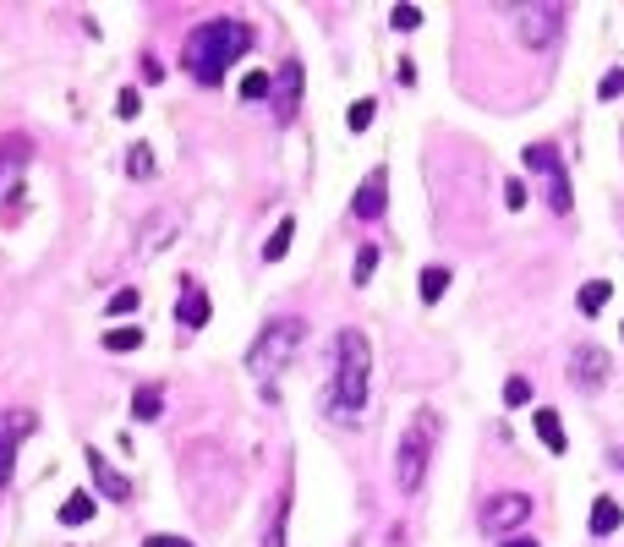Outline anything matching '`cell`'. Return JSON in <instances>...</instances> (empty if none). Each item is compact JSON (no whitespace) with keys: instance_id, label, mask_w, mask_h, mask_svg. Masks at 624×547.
I'll list each match as a JSON object with an SVG mask.
<instances>
[{"instance_id":"obj_1","label":"cell","mask_w":624,"mask_h":547,"mask_svg":"<svg viewBox=\"0 0 624 547\" xmlns=\"http://www.w3.org/2000/svg\"><path fill=\"white\" fill-rule=\"evenodd\" d=\"M247 49H252V22H241V16H214V22H197V27L186 33L181 60H186V71H192L203 88H219L225 71H230Z\"/></svg>"},{"instance_id":"obj_2","label":"cell","mask_w":624,"mask_h":547,"mask_svg":"<svg viewBox=\"0 0 624 547\" xmlns=\"http://www.w3.org/2000/svg\"><path fill=\"white\" fill-rule=\"evenodd\" d=\"M367 389H373V345L362 329H340L334 334V384H329V411L340 422H356L367 411Z\"/></svg>"},{"instance_id":"obj_3","label":"cell","mask_w":624,"mask_h":547,"mask_svg":"<svg viewBox=\"0 0 624 547\" xmlns=\"http://www.w3.org/2000/svg\"><path fill=\"white\" fill-rule=\"evenodd\" d=\"M439 433H444L439 411H417V416H411V427L400 433V449H395V482H400V493H406V499H411V493H422V482H428V460H433Z\"/></svg>"},{"instance_id":"obj_4","label":"cell","mask_w":624,"mask_h":547,"mask_svg":"<svg viewBox=\"0 0 624 547\" xmlns=\"http://www.w3.org/2000/svg\"><path fill=\"white\" fill-rule=\"evenodd\" d=\"M301 340H307V323H301V318H274V323H263V334H258L252 351H247V373L274 378L280 367H291V356L301 351Z\"/></svg>"},{"instance_id":"obj_5","label":"cell","mask_w":624,"mask_h":547,"mask_svg":"<svg viewBox=\"0 0 624 547\" xmlns=\"http://www.w3.org/2000/svg\"><path fill=\"white\" fill-rule=\"evenodd\" d=\"M510 22H515V38H521L526 49H554L559 33H565V5L521 0V5H510Z\"/></svg>"},{"instance_id":"obj_6","label":"cell","mask_w":624,"mask_h":547,"mask_svg":"<svg viewBox=\"0 0 624 547\" xmlns=\"http://www.w3.org/2000/svg\"><path fill=\"white\" fill-rule=\"evenodd\" d=\"M532 521V499L526 493H493L482 510H477V526L488 531V537H521V526Z\"/></svg>"},{"instance_id":"obj_7","label":"cell","mask_w":624,"mask_h":547,"mask_svg":"<svg viewBox=\"0 0 624 547\" xmlns=\"http://www.w3.org/2000/svg\"><path fill=\"white\" fill-rule=\"evenodd\" d=\"M608 373H614V367H608V351H603V345H576V351H570V384H576V389L592 394V389L608 384Z\"/></svg>"},{"instance_id":"obj_8","label":"cell","mask_w":624,"mask_h":547,"mask_svg":"<svg viewBox=\"0 0 624 547\" xmlns=\"http://www.w3.org/2000/svg\"><path fill=\"white\" fill-rule=\"evenodd\" d=\"M82 460H88V477H93V488H99L110 504H126V499H132V482H126V477L110 466V460H104V449H93V444H88V455H82Z\"/></svg>"},{"instance_id":"obj_9","label":"cell","mask_w":624,"mask_h":547,"mask_svg":"<svg viewBox=\"0 0 624 547\" xmlns=\"http://www.w3.org/2000/svg\"><path fill=\"white\" fill-rule=\"evenodd\" d=\"M33 433V416L22 411V416H11V411H0V493H5V482H11V471H16V438H27Z\"/></svg>"},{"instance_id":"obj_10","label":"cell","mask_w":624,"mask_h":547,"mask_svg":"<svg viewBox=\"0 0 624 547\" xmlns=\"http://www.w3.org/2000/svg\"><path fill=\"white\" fill-rule=\"evenodd\" d=\"M384 203H389V170L378 164V170H367V181L356 186L351 214H356V219H378V214H384Z\"/></svg>"},{"instance_id":"obj_11","label":"cell","mask_w":624,"mask_h":547,"mask_svg":"<svg viewBox=\"0 0 624 547\" xmlns=\"http://www.w3.org/2000/svg\"><path fill=\"white\" fill-rule=\"evenodd\" d=\"M208 312H214V301H208V290H203V285H192V279H181V301H175V323L197 334V329L208 323Z\"/></svg>"},{"instance_id":"obj_12","label":"cell","mask_w":624,"mask_h":547,"mask_svg":"<svg viewBox=\"0 0 624 547\" xmlns=\"http://www.w3.org/2000/svg\"><path fill=\"white\" fill-rule=\"evenodd\" d=\"M269 99H274V115H280V121H291V115H296V104H301V66H296V60H285V66H280V77H274V93H269Z\"/></svg>"},{"instance_id":"obj_13","label":"cell","mask_w":624,"mask_h":547,"mask_svg":"<svg viewBox=\"0 0 624 547\" xmlns=\"http://www.w3.org/2000/svg\"><path fill=\"white\" fill-rule=\"evenodd\" d=\"M532 422H537V438H543V449L548 455H565L570 449V433H565V422H559V411H532Z\"/></svg>"},{"instance_id":"obj_14","label":"cell","mask_w":624,"mask_h":547,"mask_svg":"<svg viewBox=\"0 0 624 547\" xmlns=\"http://www.w3.org/2000/svg\"><path fill=\"white\" fill-rule=\"evenodd\" d=\"M27 159H33V142H27V137H0V181L22 175Z\"/></svg>"},{"instance_id":"obj_15","label":"cell","mask_w":624,"mask_h":547,"mask_svg":"<svg viewBox=\"0 0 624 547\" xmlns=\"http://www.w3.org/2000/svg\"><path fill=\"white\" fill-rule=\"evenodd\" d=\"M164 411V384H137L132 394V422H159Z\"/></svg>"},{"instance_id":"obj_16","label":"cell","mask_w":624,"mask_h":547,"mask_svg":"<svg viewBox=\"0 0 624 547\" xmlns=\"http://www.w3.org/2000/svg\"><path fill=\"white\" fill-rule=\"evenodd\" d=\"M619 521H624L619 504H614V499H598V504H592V515H587V531H592V537H614V531H619Z\"/></svg>"},{"instance_id":"obj_17","label":"cell","mask_w":624,"mask_h":547,"mask_svg":"<svg viewBox=\"0 0 624 547\" xmlns=\"http://www.w3.org/2000/svg\"><path fill=\"white\" fill-rule=\"evenodd\" d=\"M608 301H614V285H608V279H587V285H581V296H576L581 318H598Z\"/></svg>"},{"instance_id":"obj_18","label":"cell","mask_w":624,"mask_h":547,"mask_svg":"<svg viewBox=\"0 0 624 547\" xmlns=\"http://www.w3.org/2000/svg\"><path fill=\"white\" fill-rule=\"evenodd\" d=\"M99 515V504H93V493H71L66 504H60V526H88Z\"/></svg>"},{"instance_id":"obj_19","label":"cell","mask_w":624,"mask_h":547,"mask_svg":"<svg viewBox=\"0 0 624 547\" xmlns=\"http://www.w3.org/2000/svg\"><path fill=\"white\" fill-rule=\"evenodd\" d=\"M417 290H422V301L433 307V301H444V290H449V268L444 263H433V268H422V279H417Z\"/></svg>"},{"instance_id":"obj_20","label":"cell","mask_w":624,"mask_h":547,"mask_svg":"<svg viewBox=\"0 0 624 547\" xmlns=\"http://www.w3.org/2000/svg\"><path fill=\"white\" fill-rule=\"evenodd\" d=\"M548 208H554V214H570V208H576V197H570V175H565V164H559V170L548 175Z\"/></svg>"},{"instance_id":"obj_21","label":"cell","mask_w":624,"mask_h":547,"mask_svg":"<svg viewBox=\"0 0 624 547\" xmlns=\"http://www.w3.org/2000/svg\"><path fill=\"white\" fill-rule=\"evenodd\" d=\"M291 236H296V219H291V214H285V219H280V225H274V236H269V241H263V258H269V263H280V258H285V252H291Z\"/></svg>"},{"instance_id":"obj_22","label":"cell","mask_w":624,"mask_h":547,"mask_svg":"<svg viewBox=\"0 0 624 547\" xmlns=\"http://www.w3.org/2000/svg\"><path fill=\"white\" fill-rule=\"evenodd\" d=\"M143 340H148V334L132 329V323H126V329H104V351H110V356H126V351H137Z\"/></svg>"},{"instance_id":"obj_23","label":"cell","mask_w":624,"mask_h":547,"mask_svg":"<svg viewBox=\"0 0 624 547\" xmlns=\"http://www.w3.org/2000/svg\"><path fill=\"white\" fill-rule=\"evenodd\" d=\"M126 175H132V181H148V175H153V148H148V142H132V148H126Z\"/></svg>"},{"instance_id":"obj_24","label":"cell","mask_w":624,"mask_h":547,"mask_svg":"<svg viewBox=\"0 0 624 547\" xmlns=\"http://www.w3.org/2000/svg\"><path fill=\"white\" fill-rule=\"evenodd\" d=\"M269 93H274V77H269V71H247V77H241V99H247V104H258V99H269Z\"/></svg>"},{"instance_id":"obj_25","label":"cell","mask_w":624,"mask_h":547,"mask_svg":"<svg viewBox=\"0 0 624 547\" xmlns=\"http://www.w3.org/2000/svg\"><path fill=\"white\" fill-rule=\"evenodd\" d=\"M373 121H378V99H356V104L345 110V126H351V131H367Z\"/></svg>"},{"instance_id":"obj_26","label":"cell","mask_w":624,"mask_h":547,"mask_svg":"<svg viewBox=\"0 0 624 547\" xmlns=\"http://www.w3.org/2000/svg\"><path fill=\"white\" fill-rule=\"evenodd\" d=\"M526 170H548V175H554V170H559V148H554V142H532V148H526Z\"/></svg>"},{"instance_id":"obj_27","label":"cell","mask_w":624,"mask_h":547,"mask_svg":"<svg viewBox=\"0 0 624 547\" xmlns=\"http://www.w3.org/2000/svg\"><path fill=\"white\" fill-rule=\"evenodd\" d=\"M373 268H378V247L367 241V247L356 252V263H351V285H367V279H373Z\"/></svg>"},{"instance_id":"obj_28","label":"cell","mask_w":624,"mask_h":547,"mask_svg":"<svg viewBox=\"0 0 624 547\" xmlns=\"http://www.w3.org/2000/svg\"><path fill=\"white\" fill-rule=\"evenodd\" d=\"M389 27H395V33H417V27H422V11H417V5H395V11H389Z\"/></svg>"},{"instance_id":"obj_29","label":"cell","mask_w":624,"mask_h":547,"mask_svg":"<svg viewBox=\"0 0 624 547\" xmlns=\"http://www.w3.org/2000/svg\"><path fill=\"white\" fill-rule=\"evenodd\" d=\"M115 115H121V121H137V115H143V93H137V88H121V93H115Z\"/></svg>"},{"instance_id":"obj_30","label":"cell","mask_w":624,"mask_h":547,"mask_svg":"<svg viewBox=\"0 0 624 547\" xmlns=\"http://www.w3.org/2000/svg\"><path fill=\"white\" fill-rule=\"evenodd\" d=\"M526 400H532V384H526V378H504V405L515 411V405H526Z\"/></svg>"},{"instance_id":"obj_31","label":"cell","mask_w":624,"mask_h":547,"mask_svg":"<svg viewBox=\"0 0 624 547\" xmlns=\"http://www.w3.org/2000/svg\"><path fill=\"white\" fill-rule=\"evenodd\" d=\"M526 197H532V192H526V181H521V175H510V181H504V208H526Z\"/></svg>"},{"instance_id":"obj_32","label":"cell","mask_w":624,"mask_h":547,"mask_svg":"<svg viewBox=\"0 0 624 547\" xmlns=\"http://www.w3.org/2000/svg\"><path fill=\"white\" fill-rule=\"evenodd\" d=\"M132 307H137V290H115V296H110V307H104V312H110V318H126V312H132Z\"/></svg>"},{"instance_id":"obj_33","label":"cell","mask_w":624,"mask_h":547,"mask_svg":"<svg viewBox=\"0 0 624 547\" xmlns=\"http://www.w3.org/2000/svg\"><path fill=\"white\" fill-rule=\"evenodd\" d=\"M598 93H603V99H619V93H624V71H608V77L598 82Z\"/></svg>"},{"instance_id":"obj_34","label":"cell","mask_w":624,"mask_h":547,"mask_svg":"<svg viewBox=\"0 0 624 547\" xmlns=\"http://www.w3.org/2000/svg\"><path fill=\"white\" fill-rule=\"evenodd\" d=\"M143 547H197V542H192V537H164V531H159V537H143Z\"/></svg>"},{"instance_id":"obj_35","label":"cell","mask_w":624,"mask_h":547,"mask_svg":"<svg viewBox=\"0 0 624 547\" xmlns=\"http://www.w3.org/2000/svg\"><path fill=\"white\" fill-rule=\"evenodd\" d=\"M499 547H543V542H537V537H504Z\"/></svg>"},{"instance_id":"obj_36","label":"cell","mask_w":624,"mask_h":547,"mask_svg":"<svg viewBox=\"0 0 624 547\" xmlns=\"http://www.w3.org/2000/svg\"><path fill=\"white\" fill-rule=\"evenodd\" d=\"M619 471H624V449H619Z\"/></svg>"},{"instance_id":"obj_37","label":"cell","mask_w":624,"mask_h":547,"mask_svg":"<svg viewBox=\"0 0 624 547\" xmlns=\"http://www.w3.org/2000/svg\"><path fill=\"white\" fill-rule=\"evenodd\" d=\"M619 334H624V323H619Z\"/></svg>"}]
</instances>
